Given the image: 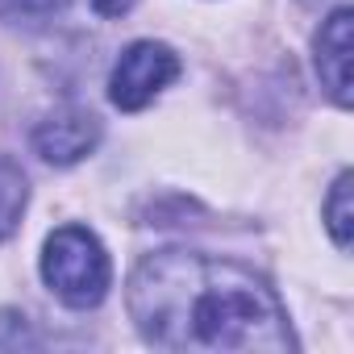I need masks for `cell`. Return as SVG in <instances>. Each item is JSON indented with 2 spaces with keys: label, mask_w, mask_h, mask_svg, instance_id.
Wrapping results in <instances>:
<instances>
[{
  "label": "cell",
  "mask_w": 354,
  "mask_h": 354,
  "mask_svg": "<svg viewBox=\"0 0 354 354\" xmlns=\"http://www.w3.org/2000/svg\"><path fill=\"white\" fill-rule=\"evenodd\" d=\"M129 317L162 350H296L279 296L242 263L201 250L146 254L129 275Z\"/></svg>",
  "instance_id": "cell-1"
},
{
  "label": "cell",
  "mask_w": 354,
  "mask_h": 354,
  "mask_svg": "<svg viewBox=\"0 0 354 354\" xmlns=\"http://www.w3.org/2000/svg\"><path fill=\"white\" fill-rule=\"evenodd\" d=\"M42 279L67 308H96L109 292L113 267L100 238L84 225H63L46 238Z\"/></svg>",
  "instance_id": "cell-2"
},
{
  "label": "cell",
  "mask_w": 354,
  "mask_h": 354,
  "mask_svg": "<svg viewBox=\"0 0 354 354\" xmlns=\"http://www.w3.org/2000/svg\"><path fill=\"white\" fill-rule=\"evenodd\" d=\"M175 75H180V55H175L171 46H162V42H133V46L117 59V67H113V75H109V96H113L117 109L138 113V109H146Z\"/></svg>",
  "instance_id": "cell-3"
},
{
  "label": "cell",
  "mask_w": 354,
  "mask_h": 354,
  "mask_svg": "<svg viewBox=\"0 0 354 354\" xmlns=\"http://www.w3.org/2000/svg\"><path fill=\"white\" fill-rule=\"evenodd\" d=\"M350 21H354V13L342 5L325 17V26L317 34V75H321V88L342 109L350 104Z\"/></svg>",
  "instance_id": "cell-4"
},
{
  "label": "cell",
  "mask_w": 354,
  "mask_h": 354,
  "mask_svg": "<svg viewBox=\"0 0 354 354\" xmlns=\"http://www.w3.org/2000/svg\"><path fill=\"white\" fill-rule=\"evenodd\" d=\"M96 142H100V125L88 113H59L34 129V150L55 167L80 162L84 154H92Z\"/></svg>",
  "instance_id": "cell-5"
},
{
  "label": "cell",
  "mask_w": 354,
  "mask_h": 354,
  "mask_svg": "<svg viewBox=\"0 0 354 354\" xmlns=\"http://www.w3.org/2000/svg\"><path fill=\"white\" fill-rule=\"evenodd\" d=\"M26 201H30V188H26V175L0 158V242H5L17 225H21V213H26Z\"/></svg>",
  "instance_id": "cell-6"
},
{
  "label": "cell",
  "mask_w": 354,
  "mask_h": 354,
  "mask_svg": "<svg viewBox=\"0 0 354 354\" xmlns=\"http://www.w3.org/2000/svg\"><path fill=\"white\" fill-rule=\"evenodd\" d=\"M325 221H329L333 242L346 250V246H350V221H354V209H350V171H342V175H337V184L329 188V201H325Z\"/></svg>",
  "instance_id": "cell-7"
},
{
  "label": "cell",
  "mask_w": 354,
  "mask_h": 354,
  "mask_svg": "<svg viewBox=\"0 0 354 354\" xmlns=\"http://www.w3.org/2000/svg\"><path fill=\"white\" fill-rule=\"evenodd\" d=\"M92 9H96L100 17H121V13L133 9V0H92Z\"/></svg>",
  "instance_id": "cell-8"
},
{
  "label": "cell",
  "mask_w": 354,
  "mask_h": 354,
  "mask_svg": "<svg viewBox=\"0 0 354 354\" xmlns=\"http://www.w3.org/2000/svg\"><path fill=\"white\" fill-rule=\"evenodd\" d=\"M0 5H13V9H34V5H42V0H0Z\"/></svg>",
  "instance_id": "cell-9"
}]
</instances>
